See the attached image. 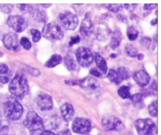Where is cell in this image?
I'll return each instance as SVG.
<instances>
[{"mask_svg": "<svg viewBox=\"0 0 161 135\" xmlns=\"http://www.w3.org/2000/svg\"><path fill=\"white\" fill-rule=\"evenodd\" d=\"M9 90L14 98L22 99L28 92L26 78L22 74H16L9 85Z\"/></svg>", "mask_w": 161, "mask_h": 135, "instance_id": "6da1fadb", "label": "cell"}, {"mask_svg": "<svg viewBox=\"0 0 161 135\" xmlns=\"http://www.w3.org/2000/svg\"><path fill=\"white\" fill-rule=\"evenodd\" d=\"M4 113L11 120H18L22 116L23 108L16 98L9 97L4 103Z\"/></svg>", "mask_w": 161, "mask_h": 135, "instance_id": "7a4b0ae2", "label": "cell"}, {"mask_svg": "<svg viewBox=\"0 0 161 135\" xmlns=\"http://www.w3.org/2000/svg\"><path fill=\"white\" fill-rule=\"evenodd\" d=\"M23 124L30 131L31 135H39L44 131L42 119L34 111L28 112Z\"/></svg>", "mask_w": 161, "mask_h": 135, "instance_id": "3957f363", "label": "cell"}, {"mask_svg": "<svg viewBox=\"0 0 161 135\" xmlns=\"http://www.w3.org/2000/svg\"><path fill=\"white\" fill-rule=\"evenodd\" d=\"M84 92L91 97H96L100 92L101 87L97 80L92 77H86L79 83Z\"/></svg>", "mask_w": 161, "mask_h": 135, "instance_id": "277c9868", "label": "cell"}, {"mask_svg": "<svg viewBox=\"0 0 161 135\" xmlns=\"http://www.w3.org/2000/svg\"><path fill=\"white\" fill-rule=\"evenodd\" d=\"M42 35L48 40H58L64 37V31L59 25L54 23H50L43 26Z\"/></svg>", "mask_w": 161, "mask_h": 135, "instance_id": "5b68a950", "label": "cell"}, {"mask_svg": "<svg viewBox=\"0 0 161 135\" xmlns=\"http://www.w3.org/2000/svg\"><path fill=\"white\" fill-rule=\"evenodd\" d=\"M75 57L79 63L84 67L91 65L94 58L91 50L84 46L79 47L76 50Z\"/></svg>", "mask_w": 161, "mask_h": 135, "instance_id": "8992f818", "label": "cell"}, {"mask_svg": "<svg viewBox=\"0 0 161 135\" xmlns=\"http://www.w3.org/2000/svg\"><path fill=\"white\" fill-rule=\"evenodd\" d=\"M58 19L62 25L67 30H74L79 23L77 16L69 11H65L58 15Z\"/></svg>", "mask_w": 161, "mask_h": 135, "instance_id": "52a82bcc", "label": "cell"}, {"mask_svg": "<svg viewBox=\"0 0 161 135\" xmlns=\"http://www.w3.org/2000/svg\"><path fill=\"white\" fill-rule=\"evenodd\" d=\"M135 126L140 135H149L155 129V125L149 118L138 119L135 122Z\"/></svg>", "mask_w": 161, "mask_h": 135, "instance_id": "ba28073f", "label": "cell"}, {"mask_svg": "<svg viewBox=\"0 0 161 135\" xmlns=\"http://www.w3.org/2000/svg\"><path fill=\"white\" fill-rule=\"evenodd\" d=\"M101 124L105 131H120L123 128L122 121L114 116H106L103 117Z\"/></svg>", "mask_w": 161, "mask_h": 135, "instance_id": "9c48e42d", "label": "cell"}, {"mask_svg": "<svg viewBox=\"0 0 161 135\" xmlns=\"http://www.w3.org/2000/svg\"><path fill=\"white\" fill-rule=\"evenodd\" d=\"M72 129L77 134H87L91 129V122L86 118L77 117L72 122Z\"/></svg>", "mask_w": 161, "mask_h": 135, "instance_id": "30bf717a", "label": "cell"}, {"mask_svg": "<svg viewBox=\"0 0 161 135\" xmlns=\"http://www.w3.org/2000/svg\"><path fill=\"white\" fill-rule=\"evenodd\" d=\"M7 24L18 33L24 31L27 27V23L25 19L19 15L9 16L7 19Z\"/></svg>", "mask_w": 161, "mask_h": 135, "instance_id": "8fae6325", "label": "cell"}, {"mask_svg": "<svg viewBox=\"0 0 161 135\" xmlns=\"http://www.w3.org/2000/svg\"><path fill=\"white\" fill-rule=\"evenodd\" d=\"M3 42L6 48L9 50L16 51L19 48V42L18 36L13 32L6 33L3 38Z\"/></svg>", "mask_w": 161, "mask_h": 135, "instance_id": "7c38bea8", "label": "cell"}, {"mask_svg": "<svg viewBox=\"0 0 161 135\" xmlns=\"http://www.w3.org/2000/svg\"><path fill=\"white\" fill-rule=\"evenodd\" d=\"M36 102L41 111H49L53 107V100L52 97L45 92H40L38 95Z\"/></svg>", "mask_w": 161, "mask_h": 135, "instance_id": "4fadbf2b", "label": "cell"}, {"mask_svg": "<svg viewBox=\"0 0 161 135\" xmlns=\"http://www.w3.org/2000/svg\"><path fill=\"white\" fill-rule=\"evenodd\" d=\"M94 31V25L89 16L86 15L80 26V33L82 36H88Z\"/></svg>", "mask_w": 161, "mask_h": 135, "instance_id": "5bb4252c", "label": "cell"}, {"mask_svg": "<svg viewBox=\"0 0 161 135\" xmlns=\"http://www.w3.org/2000/svg\"><path fill=\"white\" fill-rule=\"evenodd\" d=\"M133 78L136 84L140 87L147 85L150 82L149 75L143 70H140L136 72L133 75Z\"/></svg>", "mask_w": 161, "mask_h": 135, "instance_id": "9a60e30c", "label": "cell"}, {"mask_svg": "<svg viewBox=\"0 0 161 135\" xmlns=\"http://www.w3.org/2000/svg\"><path fill=\"white\" fill-rule=\"evenodd\" d=\"M60 112L62 118L67 122L71 121L74 116V107L69 103H65L61 106Z\"/></svg>", "mask_w": 161, "mask_h": 135, "instance_id": "2e32d148", "label": "cell"}, {"mask_svg": "<svg viewBox=\"0 0 161 135\" xmlns=\"http://www.w3.org/2000/svg\"><path fill=\"white\" fill-rule=\"evenodd\" d=\"M121 40V33L118 30L114 31L112 34V36H111V40H110V46H111V48L113 50H116L118 48V46H119Z\"/></svg>", "mask_w": 161, "mask_h": 135, "instance_id": "e0dca14e", "label": "cell"}, {"mask_svg": "<svg viewBox=\"0 0 161 135\" xmlns=\"http://www.w3.org/2000/svg\"><path fill=\"white\" fill-rule=\"evenodd\" d=\"M95 62L99 69L101 70L104 73H106L107 72V63L104 57H103L101 55L96 53L95 55Z\"/></svg>", "mask_w": 161, "mask_h": 135, "instance_id": "ac0fdd59", "label": "cell"}, {"mask_svg": "<svg viewBox=\"0 0 161 135\" xmlns=\"http://www.w3.org/2000/svg\"><path fill=\"white\" fill-rule=\"evenodd\" d=\"M62 61V57L58 54H54L45 63V65L48 68H53L60 64Z\"/></svg>", "mask_w": 161, "mask_h": 135, "instance_id": "d6986e66", "label": "cell"}, {"mask_svg": "<svg viewBox=\"0 0 161 135\" xmlns=\"http://www.w3.org/2000/svg\"><path fill=\"white\" fill-rule=\"evenodd\" d=\"M8 72V67L6 65H1L0 66V83L6 84L9 82V78L7 75Z\"/></svg>", "mask_w": 161, "mask_h": 135, "instance_id": "ffe728a7", "label": "cell"}, {"mask_svg": "<svg viewBox=\"0 0 161 135\" xmlns=\"http://www.w3.org/2000/svg\"><path fill=\"white\" fill-rule=\"evenodd\" d=\"M107 77L111 82H112L117 85L119 84L122 82L117 71H115L114 70H113V69L110 70L108 73Z\"/></svg>", "mask_w": 161, "mask_h": 135, "instance_id": "44dd1931", "label": "cell"}, {"mask_svg": "<svg viewBox=\"0 0 161 135\" xmlns=\"http://www.w3.org/2000/svg\"><path fill=\"white\" fill-rule=\"evenodd\" d=\"M64 63L69 70H74L77 67L74 59L70 55H67L64 57Z\"/></svg>", "mask_w": 161, "mask_h": 135, "instance_id": "7402d4cb", "label": "cell"}, {"mask_svg": "<svg viewBox=\"0 0 161 135\" xmlns=\"http://www.w3.org/2000/svg\"><path fill=\"white\" fill-rule=\"evenodd\" d=\"M118 94L119 96L123 99L130 98L131 96L130 92V87L126 85L120 87L118 90Z\"/></svg>", "mask_w": 161, "mask_h": 135, "instance_id": "603a6c76", "label": "cell"}, {"mask_svg": "<svg viewBox=\"0 0 161 135\" xmlns=\"http://www.w3.org/2000/svg\"><path fill=\"white\" fill-rule=\"evenodd\" d=\"M127 36L130 40L134 41L138 36V31L133 26H129L127 28Z\"/></svg>", "mask_w": 161, "mask_h": 135, "instance_id": "cb8c5ba5", "label": "cell"}, {"mask_svg": "<svg viewBox=\"0 0 161 135\" xmlns=\"http://www.w3.org/2000/svg\"><path fill=\"white\" fill-rule=\"evenodd\" d=\"M125 53L127 54V55L131 57H135L138 53L137 49L134 46L130 44L125 46Z\"/></svg>", "mask_w": 161, "mask_h": 135, "instance_id": "d4e9b609", "label": "cell"}, {"mask_svg": "<svg viewBox=\"0 0 161 135\" xmlns=\"http://www.w3.org/2000/svg\"><path fill=\"white\" fill-rule=\"evenodd\" d=\"M130 100L135 106L140 105L142 103L143 95L140 93L133 94V95L130 96Z\"/></svg>", "mask_w": 161, "mask_h": 135, "instance_id": "484cf974", "label": "cell"}, {"mask_svg": "<svg viewBox=\"0 0 161 135\" xmlns=\"http://www.w3.org/2000/svg\"><path fill=\"white\" fill-rule=\"evenodd\" d=\"M34 18L39 22L45 23L47 21V16L43 11H37L34 13Z\"/></svg>", "mask_w": 161, "mask_h": 135, "instance_id": "4316f807", "label": "cell"}, {"mask_svg": "<svg viewBox=\"0 0 161 135\" xmlns=\"http://www.w3.org/2000/svg\"><path fill=\"white\" fill-rule=\"evenodd\" d=\"M117 72L122 81L123 80L128 79L130 77V72H129L128 70L125 67L119 68L117 70Z\"/></svg>", "mask_w": 161, "mask_h": 135, "instance_id": "83f0119b", "label": "cell"}, {"mask_svg": "<svg viewBox=\"0 0 161 135\" xmlns=\"http://www.w3.org/2000/svg\"><path fill=\"white\" fill-rule=\"evenodd\" d=\"M105 6H106V8L109 11L114 13L118 12L122 10L123 9V6L121 4H106Z\"/></svg>", "mask_w": 161, "mask_h": 135, "instance_id": "f1b7e54d", "label": "cell"}, {"mask_svg": "<svg viewBox=\"0 0 161 135\" xmlns=\"http://www.w3.org/2000/svg\"><path fill=\"white\" fill-rule=\"evenodd\" d=\"M109 33H108L106 30V28H103V26H99L97 29V38H99V40H103V38H106L108 36Z\"/></svg>", "mask_w": 161, "mask_h": 135, "instance_id": "f546056e", "label": "cell"}, {"mask_svg": "<svg viewBox=\"0 0 161 135\" xmlns=\"http://www.w3.org/2000/svg\"><path fill=\"white\" fill-rule=\"evenodd\" d=\"M148 111L150 114L153 117H156L157 115V101H154L148 106Z\"/></svg>", "mask_w": 161, "mask_h": 135, "instance_id": "4dcf8cb0", "label": "cell"}, {"mask_svg": "<svg viewBox=\"0 0 161 135\" xmlns=\"http://www.w3.org/2000/svg\"><path fill=\"white\" fill-rule=\"evenodd\" d=\"M30 33L32 35V40L33 42H38L41 39V33L40 32L35 29H31Z\"/></svg>", "mask_w": 161, "mask_h": 135, "instance_id": "1f68e13d", "label": "cell"}, {"mask_svg": "<svg viewBox=\"0 0 161 135\" xmlns=\"http://www.w3.org/2000/svg\"><path fill=\"white\" fill-rule=\"evenodd\" d=\"M20 44L25 50H30L31 47V43L26 37H22L20 40Z\"/></svg>", "mask_w": 161, "mask_h": 135, "instance_id": "d6a6232c", "label": "cell"}, {"mask_svg": "<svg viewBox=\"0 0 161 135\" xmlns=\"http://www.w3.org/2000/svg\"><path fill=\"white\" fill-rule=\"evenodd\" d=\"M8 123L3 121L0 120V134L1 135H5V133L8 131Z\"/></svg>", "mask_w": 161, "mask_h": 135, "instance_id": "836d02e7", "label": "cell"}, {"mask_svg": "<svg viewBox=\"0 0 161 135\" xmlns=\"http://www.w3.org/2000/svg\"><path fill=\"white\" fill-rule=\"evenodd\" d=\"M80 40V38L79 36L77 35L75 36H72L70 39V41H69V46H72L75 44L78 43Z\"/></svg>", "mask_w": 161, "mask_h": 135, "instance_id": "e575fe53", "label": "cell"}, {"mask_svg": "<svg viewBox=\"0 0 161 135\" xmlns=\"http://www.w3.org/2000/svg\"><path fill=\"white\" fill-rule=\"evenodd\" d=\"M124 5L125 8L130 12L133 11L136 6V4H125Z\"/></svg>", "mask_w": 161, "mask_h": 135, "instance_id": "d590c367", "label": "cell"}, {"mask_svg": "<svg viewBox=\"0 0 161 135\" xmlns=\"http://www.w3.org/2000/svg\"><path fill=\"white\" fill-rule=\"evenodd\" d=\"M3 7H2V9L4 11V13H9L11 11V9H12V5L11 4H3L2 5Z\"/></svg>", "mask_w": 161, "mask_h": 135, "instance_id": "8d00e7d4", "label": "cell"}, {"mask_svg": "<svg viewBox=\"0 0 161 135\" xmlns=\"http://www.w3.org/2000/svg\"><path fill=\"white\" fill-rule=\"evenodd\" d=\"M90 73H91L94 76L97 77H99L101 76V73L95 68H92L90 70Z\"/></svg>", "mask_w": 161, "mask_h": 135, "instance_id": "74e56055", "label": "cell"}, {"mask_svg": "<svg viewBox=\"0 0 161 135\" xmlns=\"http://www.w3.org/2000/svg\"><path fill=\"white\" fill-rule=\"evenodd\" d=\"M156 6H157V4H145L144 5L143 9L145 10H151L155 8Z\"/></svg>", "mask_w": 161, "mask_h": 135, "instance_id": "f35d334b", "label": "cell"}, {"mask_svg": "<svg viewBox=\"0 0 161 135\" xmlns=\"http://www.w3.org/2000/svg\"><path fill=\"white\" fill-rule=\"evenodd\" d=\"M142 43L144 44L146 46V45H148L150 43L151 40L149 38H148V37H145V38H143L142 39Z\"/></svg>", "mask_w": 161, "mask_h": 135, "instance_id": "ab89813d", "label": "cell"}, {"mask_svg": "<svg viewBox=\"0 0 161 135\" xmlns=\"http://www.w3.org/2000/svg\"><path fill=\"white\" fill-rule=\"evenodd\" d=\"M39 135H56V134L50 131L45 130V131H43Z\"/></svg>", "mask_w": 161, "mask_h": 135, "instance_id": "60d3db41", "label": "cell"}, {"mask_svg": "<svg viewBox=\"0 0 161 135\" xmlns=\"http://www.w3.org/2000/svg\"><path fill=\"white\" fill-rule=\"evenodd\" d=\"M62 135H72V134H71L70 131L69 129H67L64 131V132L62 133Z\"/></svg>", "mask_w": 161, "mask_h": 135, "instance_id": "b9f144b4", "label": "cell"}, {"mask_svg": "<svg viewBox=\"0 0 161 135\" xmlns=\"http://www.w3.org/2000/svg\"><path fill=\"white\" fill-rule=\"evenodd\" d=\"M138 59L139 60H142L143 58V54H139V55H138Z\"/></svg>", "mask_w": 161, "mask_h": 135, "instance_id": "7bdbcfd3", "label": "cell"}, {"mask_svg": "<svg viewBox=\"0 0 161 135\" xmlns=\"http://www.w3.org/2000/svg\"><path fill=\"white\" fill-rule=\"evenodd\" d=\"M157 23V19H153V20L151 21V24L152 26H154Z\"/></svg>", "mask_w": 161, "mask_h": 135, "instance_id": "ee69618b", "label": "cell"}, {"mask_svg": "<svg viewBox=\"0 0 161 135\" xmlns=\"http://www.w3.org/2000/svg\"><path fill=\"white\" fill-rule=\"evenodd\" d=\"M42 6H44V8H48V7H49V6H51V4H41Z\"/></svg>", "mask_w": 161, "mask_h": 135, "instance_id": "f6af8a7d", "label": "cell"}, {"mask_svg": "<svg viewBox=\"0 0 161 135\" xmlns=\"http://www.w3.org/2000/svg\"><path fill=\"white\" fill-rule=\"evenodd\" d=\"M111 57L112 58H115V57H116V55L115 54H111Z\"/></svg>", "mask_w": 161, "mask_h": 135, "instance_id": "bcb514c9", "label": "cell"}, {"mask_svg": "<svg viewBox=\"0 0 161 135\" xmlns=\"http://www.w3.org/2000/svg\"><path fill=\"white\" fill-rule=\"evenodd\" d=\"M1 112H0V119H1Z\"/></svg>", "mask_w": 161, "mask_h": 135, "instance_id": "7dc6e473", "label": "cell"}, {"mask_svg": "<svg viewBox=\"0 0 161 135\" xmlns=\"http://www.w3.org/2000/svg\"><path fill=\"white\" fill-rule=\"evenodd\" d=\"M87 135H89V134H87Z\"/></svg>", "mask_w": 161, "mask_h": 135, "instance_id": "c3c4849f", "label": "cell"}, {"mask_svg": "<svg viewBox=\"0 0 161 135\" xmlns=\"http://www.w3.org/2000/svg\"><path fill=\"white\" fill-rule=\"evenodd\" d=\"M5 135H6V134H5Z\"/></svg>", "mask_w": 161, "mask_h": 135, "instance_id": "681fc988", "label": "cell"}]
</instances>
